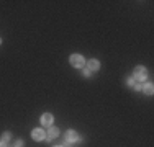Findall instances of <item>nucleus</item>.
<instances>
[{
  "label": "nucleus",
  "instance_id": "13",
  "mask_svg": "<svg viewBox=\"0 0 154 147\" xmlns=\"http://www.w3.org/2000/svg\"><path fill=\"white\" fill-rule=\"evenodd\" d=\"M128 85H134V79H133V77H130V79H128Z\"/></svg>",
  "mask_w": 154,
  "mask_h": 147
},
{
  "label": "nucleus",
  "instance_id": "14",
  "mask_svg": "<svg viewBox=\"0 0 154 147\" xmlns=\"http://www.w3.org/2000/svg\"><path fill=\"white\" fill-rule=\"evenodd\" d=\"M0 147H7V144H5V142H2V141H0Z\"/></svg>",
  "mask_w": 154,
  "mask_h": 147
},
{
  "label": "nucleus",
  "instance_id": "6",
  "mask_svg": "<svg viewBox=\"0 0 154 147\" xmlns=\"http://www.w3.org/2000/svg\"><path fill=\"white\" fill-rule=\"evenodd\" d=\"M53 121H54V116L51 115V113H45V115L41 116V123L45 124V126H53Z\"/></svg>",
  "mask_w": 154,
  "mask_h": 147
},
{
  "label": "nucleus",
  "instance_id": "7",
  "mask_svg": "<svg viewBox=\"0 0 154 147\" xmlns=\"http://www.w3.org/2000/svg\"><path fill=\"white\" fill-rule=\"evenodd\" d=\"M87 65H89V70L92 72V70H98L100 69V62L97 61V59H90L89 62H87Z\"/></svg>",
  "mask_w": 154,
  "mask_h": 147
},
{
  "label": "nucleus",
  "instance_id": "2",
  "mask_svg": "<svg viewBox=\"0 0 154 147\" xmlns=\"http://www.w3.org/2000/svg\"><path fill=\"white\" fill-rule=\"evenodd\" d=\"M71 64L74 65V67H77V69H82L84 64H85V59L80 56V54H72L71 56Z\"/></svg>",
  "mask_w": 154,
  "mask_h": 147
},
{
  "label": "nucleus",
  "instance_id": "1",
  "mask_svg": "<svg viewBox=\"0 0 154 147\" xmlns=\"http://www.w3.org/2000/svg\"><path fill=\"white\" fill-rule=\"evenodd\" d=\"M146 77H148V72H146V69L143 67V65H138V67L134 69V75H133V79H136L138 82H144Z\"/></svg>",
  "mask_w": 154,
  "mask_h": 147
},
{
  "label": "nucleus",
  "instance_id": "5",
  "mask_svg": "<svg viewBox=\"0 0 154 147\" xmlns=\"http://www.w3.org/2000/svg\"><path fill=\"white\" fill-rule=\"evenodd\" d=\"M66 139H67V142H77L80 137H79V134H77L75 131L69 129L67 132H66Z\"/></svg>",
  "mask_w": 154,
  "mask_h": 147
},
{
  "label": "nucleus",
  "instance_id": "8",
  "mask_svg": "<svg viewBox=\"0 0 154 147\" xmlns=\"http://www.w3.org/2000/svg\"><path fill=\"white\" fill-rule=\"evenodd\" d=\"M143 90H144V93H146V95H152V92H154L152 83H146V85L143 87Z\"/></svg>",
  "mask_w": 154,
  "mask_h": 147
},
{
  "label": "nucleus",
  "instance_id": "11",
  "mask_svg": "<svg viewBox=\"0 0 154 147\" xmlns=\"http://www.w3.org/2000/svg\"><path fill=\"white\" fill-rule=\"evenodd\" d=\"M134 90H143V83H134Z\"/></svg>",
  "mask_w": 154,
  "mask_h": 147
},
{
  "label": "nucleus",
  "instance_id": "12",
  "mask_svg": "<svg viewBox=\"0 0 154 147\" xmlns=\"http://www.w3.org/2000/svg\"><path fill=\"white\" fill-rule=\"evenodd\" d=\"M82 74H84L85 77H90V70H89V69H84V70H82Z\"/></svg>",
  "mask_w": 154,
  "mask_h": 147
},
{
  "label": "nucleus",
  "instance_id": "3",
  "mask_svg": "<svg viewBox=\"0 0 154 147\" xmlns=\"http://www.w3.org/2000/svg\"><path fill=\"white\" fill-rule=\"evenodd\" d=\"M31 137L35 139V141H43V139H46V132L38 128V129H33V132H31Z\"/></svg>",
  "mask_w": 154,
  "mask_h": 147
},
{
  "label": "nucleus",
  "instance_id": "10",
  "mask_svg": "<svg viewBox=\"0 0 154 147\" xmlns=\"http://www.w3.org/2000/svg\"><path fill=\"white\" fill-rule=\"evenodd\" d=\"M15 147H23V141H21V139L15 141Z\"/></svg>",
  "mask_w": 154,
  "mask_h": 147
},
{
  "label": "nucleus",
  "instance_id": "15",
  "mask_svg": "<svg viewBox=\"0 0 154 147\" xmlns=\"http://www.w3.org/2000/svg\"><path fill=\"white\" fill-rule=\"evenodd\" d=\"M0 44H2V38H0Z\"/></svg>",
  "mask_w": 154,
  "mask_h": 147
},
{
  "label": "nucleus",
  "instance_id": "9",
  "mask_svg": "<svg viewBox=\"0 0 154 147\" xmlns=\"http://www.w3.org/2000/svg\"><path fill=\"white\" fill-rule=\"evenodd\" d=\"M2 142H10V132H3V136H2Z\"/></svg>",
  "mask_w": 154,
  "mask_h": 147
},
{
  "label": "nucleus",
  "instance_id": "4",
  "mask_svg": "<svg viewBox=\"0 0 154 147\" xmlns=\"http://www.w3.org/2000/svg\"><path fill=\"white\" fill-rule=\"evenodd\" d=\"M57 136H59V129H57V128H54V126H51L49 131L46 132V141H53V139L57 137Z\"/></svg>",
  "mask_w": 154,
  "mask_h": 147
}]
</instances>
